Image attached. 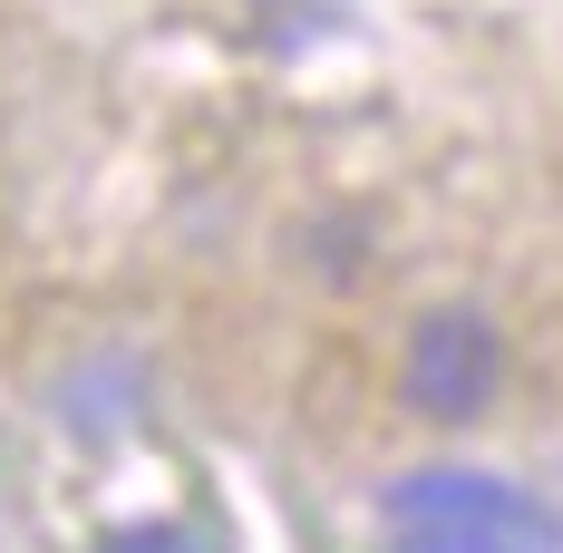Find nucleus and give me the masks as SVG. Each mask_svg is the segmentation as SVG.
<instances>
[{"label":"nucleus","instance_id":"f257e3e1","mask_svg":"<svg viewBox=\"0 0 563 553\" xmlns=\"http://www.w3.org/2000/svg\"><path fill=\"white\" fill-rule=\"evenodd\" d=\"M389 553H563V515L486 466H418L379 496Z\"/></svg>","mask_w":563,"mask_h":553},{"label":"nucleus","instance_id":"f03ea898","mask_svg":"<svg viewBox=\"0 0 563 553\" xmlns=\"http://www.w3.org/2000/svg\"><path fill=\"white\" fill-rule=\"evenodd\" d=\"M496 388H506V331H496L476 301H438V311L408 321V350H398V398H408V418L466 428V418L496 408Z\"/></svg>","mask_w":563,"mask_h":553},{"label":"nucleus","instance_id":"7ed1b4c3","mask_svg":"<svg viewBox=\"0 0 563 553\" xmlns=\"http://www.w3.org/2000/svg\"><path fill=\"white\" fill-rule=\"evenodd\" d=\"M98 553H205V534H185V524H117Z\"/></svg>","mask_w":563,"mask_h":553}]
</instances>
